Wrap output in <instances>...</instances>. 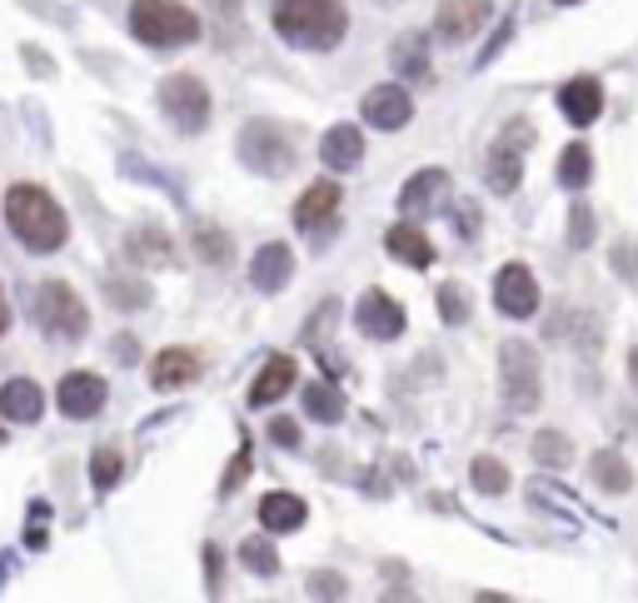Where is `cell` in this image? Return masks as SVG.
I'll return each instance as SVG.
<instances>
[{
  "label": "cell",
  "instance_id": "cell-6",
  "mask_svg": "<svg viewBox=\"0 0 638 603\" xmlns=\"http://www.w3.org/2000/svg\"><path fill=\"white\" fill-rule=\"evenodd\" d=\"M240 160H245L249 170H260V175H284V170L295 165V150H290V140L274 131L270 120H255V125H245V135H240Z\"/></svg>",
  "mask_w": 638,
  "mask_h": 603
},
{
  "label": "cell",
  "instance_id": "cell-40",
  "mask_svg": "<svg viewBox=\"0 0 638 603\" xmlns=\"http://www.w3.org/2000/svg\"><path fill=\"white\" fill-rule=\"evenodd\" d=\"M5 324H11V309H5V295H0V334H5Z\"/></svg>",
  "mask_w": 638,
  "mask_h": 603
},
{
  "label": "cell",
  "instance_id": "cell-12",
  "mask_svg": "<svg viewBox=\"0 0 638 603\" xmlns=\"http://www.w3.org/2000/svg\"><path fill=\"white\" fill-rule=\"evenodd\" d=\"M359 115H365L375 131H404L409 115H414V100H409V90H400V85H375V90L365 95Z\"/></svg>",
  "mask_w": 638,
  "mask_h": 603
},
{
  "label": "cell",
  "instance_id": "cell-15",
  "mask_svg": "<svg viewBox=\"0 0 638 603\" xmlns=\"http://www.w3.org/2000/svg\"><path fill=\"white\" fill-rule=\"evenodd\" d=\"M290 274H295V249H290V245H265L260 255H255V264H249V284H255L260 295L284 290V284H290Z\"/></svg>",
  "mask_w": 638,
  "mask_h": 603
},
{
  "label": "cell",
  "instance_id": "cell-26",
  "mask_svg": "<svg viewBox=\"0 0 638 603\" xmlns=\"http://www.w3.org/2000/svg\"><path fill=\"white\" fill-rule=\"evenodd\" d=\"M305 409H309V419L340 424V419H344V394L330 390V384H309V390H305Z\"/></svg>",
  "mask_w": 638,
  "mask_h": 603
},
{
  "label": "cell",
  "instance_id": "cell-18",
  "mask_svg": "<svg viewBox=\"0 0 638 603\" xmlns=\"http://www.w3.org/2000/svg\"><path fill=\"white\" fill-rule=\"evenodd\" d=\"M319 160L330 170H355L359 160H365V135H359V125H334V131L319 140Z\"/></svg>",
  "mask_w": 638,
  "mask_h": 603
},
{
  "label": "cell",
  "instance_id": "cell-11",
  "mask_svg": "<svg viewBox=\"0 0 638 603\" xmlns=\"http://www.w3.org/2000/svg\"><path fill=\"white\" fill-rule=\"evenodd\" d=\"M60 415H71V419H90L106 409V379L100 374H85V369H75V374L60 379Z\"/></svg>",
  "mask_w": 638,
  "mask_h": 603
},
{
  "label": "cell",
  "instance_id": "cell-29",
  "mask_svg": "<svg viewBox=\"0 0 638 603\" xmlns=\"http://www.w3.org/2000/svg\"><path fill=\"white\" fill-rule=\"evenodd\" d=\"M469 479H474V489H479V494H504V489H508V469L499 459H489V454L469 464Z\"/></svg>",
  "mask_w": 638,
  "mask_h": 603
},
{
  "label": "cell",
  "instance_id": "cell-22",
  "mask_svg": "<svg viewBox=\"0 0 638 603\" xmlns=\"http://www.w3.org/2000/svg\"><path fill=\"white\" fill-rule=\"evenodd\" d=\"M384 249H390L394 260L414 264V270H429V264H434V245L425 239V230H414V225H394L390 235H384Z\"/></svg>",
  "mask_w": 638,
  "mask_h": 603
},
{
  "label": "cell",
  "instance_id": "cell-42",
  "mask_svg": "<svg viewBox=\"0 0 638 603\" xmlns=\"http://www.w3.org/2000/svg\"><path fill=\"white\" fill-rule=\"evenodd\" d=\"M554 5H579V0H554Z\"/></svg>",
  "mask_w": 638,
  "mask_h": 603
},
{
  "label": "cell",
  "instance_id": "cell-25",
  "mask_svg": "<svg viewBox=\"0 0 638 603\" xmlns=\"http://www.w3.org/2000/svg\"><path fill=\"white\" fill-rule=\"evenodd\" d=\"M589 175H593V150L584 140H574V145H564V155H559V185L564 189H584L589 185Z\"/></svg>",
  "mask_w": 638,
  "mask_h": 603
},
{
  "label": "cell",
  "instance_id": "cell-16",
  "mask_svg": "<svg viewBox=\"0 0 638 603\" xmlns=\"http://www.w3.org/2000/svg\"><path fill=\"white\" fill-rule=\"evenodd\" d=\"M559 110H564L574 125H593V120H599V110H603L599 81H593V75H574V81L559 90Z\"/></svg>",
  "mask_w": 638,
  "mask_h": 603
},
{
  "label": "cell",
  "instance_id": "cell-24",
  "mask_svg": "<svg viewBox=\"0 0 638 603\" xmlns=\"http://www.w3.org/2000/svg\"><path fill=\"white\" fill-rule=\"evenodd\" d=\"M593 484L599 489H609V494H628L634 489V473H628V459L624 454H614V450H603V454H593Z\"/></svg>",
  "mask_w": 638,
  "mask_h": 603
},
{
  "label": "cell",
  "instance_id": "cell-38",
  "mask_svg": "<svg viewBox=\"0 0 638 603\" xmlns=\"http://www.w3.org/2000/svg\"><path fill=\"white\" fill-rule=\"evenodd\" d=\"M459 235L464 239L479 235V214H474V205H459Z\"/></svg>",
  "mask_w": 638,
  "mask_h": 603
},
{
  "label": "cell",
  "instance_id": "cell-34",
  "mask_svg": "<svg viewBox=\"0 0 638 603\" xmlns=\"http://www.w3.org/2000/svg\"><path fill=\"white\" fill-rule=\"evenodd\" d=\"M394 65H409V75H425V46L419 40H404V46H394Z\"/></svg>",
  "mask_w": 638,
  "mask_h": 603
},
{
  "label": "cell",
  "instance_id": "cell-7",
  "mask_svg": "<svg viewBox=\"0 0 638 603\" xmlns=\"http://www.w3.org/2000/svg\"><path fill=\"white\" fill-rule=\"evenodd\" d=\"M533 140V125H508L504 135L494 140V150H489V189H499V195H514L524 180V145Z\"/></svg>",
  "mask_w": 638,
  "mask_h": 603
},
{
  "label": "cell",
  "instance_id": "cell-36",
  "mask_svg": "<svg viewBox=\"0 0 638 603\" xmlns=\"http://www.w3.org/2000/svg\"><path fill=\"white\" fill-rule=\"evenodd\" d=\"M245 473H249V454L240 450L235 464H230V473H225V484H220V494H235V484H245Z\"/></svg>",
  "mask_w": 638,
  "mask_h": 603
},
{
  "label": "cell",
  "instance_id": "cell-43",
  "mask_svg": "<svg viewBox=\"0 0 638 603\" xmlns=\"http://www.w3.org/2000/svg\"><path fill=\"white\" fill-rule=\"evenodd\" d=\"M0 439H5V434H0Z\"/></svg>",
  "mask_w": 638,
  "mask_h": 603
},
{
  "label": "cell",
  "instance_id": "cell-13",
  "mask_svg": "<svg viewBox=\"0 0 638 603\" xmlns=\"http://www.w3.org/2000/svg\"><path fill=\"white\" fill-rule=\"evenodd\" d=\"M355 324L369 334V340H400L404 309H400V299H390L384 290H369V295L359 299V309H355Z\"/></svg>",
  "mask_w": 638,
  "mask_h": 603
},
{
  "label": "cell",
  "instance_id": "cell-30",
  "mask_svg": "<svg viewBox=\"0 0 638 603\" xmlns=\"http://www.w3.org/2000/svg\"><path fill=\"white\" fill-rule=\"evenodd\" d=\"M439 315H444V324L469 320V295H464L459 284H439Z\"/></svg>",
  "mask_w": 638,
  "mask_h": 603
},
{
  "label": "cell",
  "instance_id": "cell-23",
  "mask_svg": "<svg viewBox=\"0 0 638 603\" xmlns=\"http://www.w3.org/2000/svg\"><path fill=\"white\" fill-rule=\"evenodd\" d=\"M260 524L270 533H295L305 524V499L299 494H265L260 499Z\"/></svg>",
  "mask_w": 638,
  "mask_h": 603
},
{
  "label": "cell",
  "instance_id": "cell-32",
  "mask_svg": "<svg viewBox=\"0 0 638 603\" xmlns=\"http://www.w3.org/2000/svg\"><path fill=\"white\" fill-rule=\"evenodd\" d=\"M195 249H200L205 260L210 264H220V260H230V239L220 235L214 225H205V230H195Z\"/></svg>",
  "mask_w": 638,
  "mask_h": 603
},
{
  "label": "cell",
  "instance_id": "cell-41",
  "mask_svg": "<svg viewBox=\"0 0 638 603\" xmlns=\"http://www.w3.org/2000/svg\"><path fill=\"white\" fill-rule=\"evenodd\" d=\"M628 374H634V384H638V349L628 355Z\"/></svg>",
  "mask_w": 638,
  "mask_h": 603
},
{
  "label": "cell",
  "instance_id": "cell-1",
  "mask_svg": "<svg viewBox=\"0 0 638 603\" xmlns=\"http://www.w3.org/2000/svg\"><path fill=\"white\" fill-rule=\"evenodd\" d=\"M270 21L299 50H334L349 30V11L340 0H274Z\"/></svg>",
  "mask_w": 638,
  "mask_h": 603
},
{
  "label": "cell",
  "instance_id": "cell-27",
  "mask_svg": "<svg viewBox=\"0 0 638 603\" xmlns=\"http://www.w3.org/2000/svg\"><path fill=\"white\" fill-rule=\"evenodd\" d=\"M533 459L544 464V469H564V464L574 459V450H568V439L559 434V429H539V434H533Z\"/></svg>",
  "mask_w": 638,
  "mask_h": 603
},
{
  "label": "cell",
  "instance_id": "cell-2",
  "mask_svg": "<svg viewBox=\"0 0 638 603\" xmlns=\"http://www.w3.org/2000/svg\"><path fill=\"white\" fill-rule=\"evenodd\" d=\"M5 225L15 230L25 249H36V255H50V249L65 245V210L50 200V189L40 185H11L5 195Z\"/></svg>",
  "mask_w": 638,
  "mask_h": 603
},
{
  "label": "cell",
  "instance_id": "cell-14",
  "mask_svg": "<svg viewBox=\"0 0 638 603\" xmlns=\"http://www.w3.org/2000/svg\"><path fill=\"white\" fill-rule=\"evenodd\" d=\"M334 210H340V185H334V180H315L295 205V225L309 230V235H319V230L334 220Z\"/></svg>",
  "mask_w": 638,
  "mask_h": 603
},
{
  "label": "cell",
  "instance_id": "cell-39",
  "mask_svg": "<svg viewBox=\"0 0 638 603\" xmlns=\"http://www.w3.org/2000/svg\"><path fill=\"white\" fill-rule=\"evenodd\" d=\"M508 30H514V21H504V25H499V30H494V40H489V50H484V56H479V65H484V60H494V50L508 40Z\"/></svg>",
  "mask_w": 638,
  "mask_h": 603
},
{
  "label": "cell",
  "instance_id": "cell-20",
  "mask_svg": "<svg viewBox=\"0 0 638 603\" xmlns=\"http://www.w3.org/2000/svg\"><path fill=\"white\" fill-rule=\"evenodd\" d=\"M444 189H450V175H444V170H419V175H414L409 185L400 189V210H404V214L434 210V205L444 200Z\"/></svg>",
  "mask_w": 638,
  "mask_h": 603
},
{
  "label": "cell",
  "instance_id": "cell-37",
  "mask_svg": "<svg viewBox=\"0 0 638 603\" xmlns=\"http://www.w3.org/2000/svg\"><path fill=\"white\" fill-rule=\"evenodd\" d=\"M270 439H274V444H284V450H295V444H299V429L290 424V419H274V424H270Z\"/></svg>",
  "mask_w": 638,
  "mask_h": 603
},
{
  "label": "cell",
  "instance_id": "cell-21",
  "mask_svg": "<svg viewBox=\"0 0 638 603\" xmlns=\"http://www.w3.org/2000/svg\"><path fill=\"white\" fill-rule=\"evenodd\" d=\"M195 374H200V355H195V349H160V359L150 365L155 390H180V384H189Z\"/></svg>",
  "mask_w": 638,
  "mask_h": 603
},
{
  "label": "cell",
  "instance_id": "cell-35",
  "mask_svg": "<svg viewBox=\"0 0 638 603\" xmlns=\"http://www.w3.org/2000/svg\"><path fill=\"white\" fill-rule=\"evenodd\" d=\"M309 593L315 599H344V579L340 574H309Z\"/></svg>",
  "mask_w": 638,
  "mask_h": 603
},
{
  "label": "cell",
  "instance_id": "cell-8",
  "mask_svg": "<svg viewBox=\"0 0 638 603\" xmlns=\"http://www.w3.org/2000/svg\"><path fill=\"white\" fill-rule=\"evenodd\" d=\"M489 11H494L489 0H444L434 15V36L444 40V46H464V40H474L484 30Z\"/></svg>",
  "mask_w": 638,
  "mask_h": 603
},
{
  "label": "cell",
  "instance_id": "cell-31",
  "mask_svg": "<svg viewBox=\"0 0 638 603\" xmlns=\"http://www.w3.org/2000/svg\"><path fill=\"white\" fill-rule=\"evenodd\" d=\"M120 469H125V464H120V454H115V450H100V454L90 459L95 489H115V484H120Z\"/></svg>",
  "mask_w": 638,
  "mask_h": 603
},
{
  "label": "cell",
  "instance_id": "cell-3",
  "mask_svg": "<svg viewBox=\"0 0 638 603\" xmlns=\"http://www.w3.org/2000/svg\"><path fill=\"white\" fill-rule=\"evenodd\" d=\"M131 30L135 40H145L155 50H175V46H195L200 40V15L185 11L180 0H135Z\"/></svg>",
  "mask_w": 638,
  "mask_h": 603
},
{
  "label": "cell",
  "instance_id": "cell-9",
  "mask_svg": "<svg viewBox=\"0 0 638 603\" xmlns=\"http://www.w3.org/2000/svg\"><path fill=\"white\" fill-rule=\"evenodd\" d=\"M494 305H499V315H508V320H529L533 309H539V284H533V274L524 270V264H504V270H499Z\"/></svg>",
  "mask_w": 638,
  "mask_h": 603
},
{
  "label": "cell",
  "instance_id": "cell-5",
  "mask_svg": "<svg viewBox=\"0 0 638 603\" xmlns=\"http://www.w3.org/2000/svg\"><path fill=\"white\" fill-rule=\"evenodd\" d=\"M160 110L170 115V125L185 135L205 131V120H210V90H205L195 75H170L160 85Z\"/></svg>",
  "mask_w": 638,
  "mask_h": 603
},
{
  "label": "cell",
  "instance_id": "cell-17",
  "mask_svg": "<svg viewBox=\"0 0 638 603\" xmlns=\"http://www.w3.org/2000/svg\"><path fill=\"white\" fill-rule=\"evenodd\" d=\"M295 359L290 355H274L270 365L260 369V374H255V384H249V404H255V409H265V404H274L280 399V394H290L295 390Z\"/></svg>",
  "mask_w": 638,
  "mask_h": 603
},
{
  "label": "cell",
  "instance_id": "cell-28",
  "mask_svg": "<svg viewBox=\"0 0 638 603\" xmlns=\"http://www.w3.org/2000/svg\"><path fill=\"white\" fill-rule=\"evenodd\" d=\"M240 564H245L249 574H260V579L280 574V554H274L265 539H245V544H240Z\"/></svg>",
  "mask_w": 638,
  "mask_h": 603
},
{
  "label": "cell",
  "instance_id": "cell-33",
  "mask_svg": "<svg viewBox=\"0 0 638 603\" xmlns=\"http://www.w3.org/2000/svg\"><path fill=\"white\" fill-rule=\"evenodd\" d=\"M568 245H593V214L589 205H574V214H568Z\"/></svg>",
  "mask_w": 638,
  "mask_h": 603
},
{
  "label": "cell",
  "instance_id": "cell-4",
  "mask_svg": "<svg viewBox=\"0 0 638 603\" xmlns=\"http://www.w3.org/2000/svg\"><path fill=\"white\" fill-rule=\"evenodd\" d=\"M36 324L50 334V340H81L85 330H90V315H85L81 295H75L71 284H40V295H36Z\"/></svg>",
  "mask_w": 638,
  "mask_h": 603
},
{
  "label": "cell",
  "instance_id": "cell-19",
  "mask_svg": "<svg viewBox=\"0 0 638 603\" xmlns=\"http://www.w3.org/2000/svg\"><path fill=\"white\" fill-rule=\"evenodd\" d=\"M46 399H40V384L30 379H11V384H0V415L15 419V424H36Z\"/></svg>",
  "mask_w": 638,
  "mask_h": 603
},
{
  "label": "cell",
  "instance_id": "cell-10",
  "mask_svg": "<svg viewBox=\"0 0 638 603\" xmlns=\"http://www.w3.org/2000/svg\"><path fill=\"white\" fill-rule=\"evenodd\" d=\"M499 365H504V390L514 404H539V359H533L529 344H504V355H499Z\"/></svg>",
  "mask_w": 638,
  "mask_h": 603
}]
</instances>
